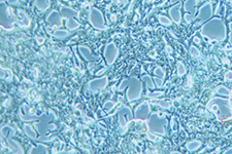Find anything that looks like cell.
<instances>
[{"label": "cell", "instance_id": "18", "mask_svg": "<svg viewBox=\"0 0 232 154\" xmlns=\"http://www.w3.org/2000/svg\"><path fill=\"white\" fill-rule=\"evenodd\" d=\"M66 26L69 30H74V29H76V28L80 27V23H78V21H75L73 18H70V19H67Z\"/></svg>", "mask_w": 232, "mask_h": 154}, {"label": "cell", "instance_id": "39", "mask_svg": "<svg viewBox=\"0 0 232 154\" xmlns=\"http://www.w3.org/2000/svg\"><path fill=\"white\" fill-rule=\"evenodd\" d=\"M230 31H231V33H230V43L232 44V23H230Z\"/></svg>", "mask_w": 232, "mask_h": 154}, {"label": "cell", "instance_id": "22", "mask_svg": "<svg viewBox=\"0 0 232 154\" xmlns=\"http://www.w3.org/2000/svg\"><path fill=\"white\" fill-rule=\"evenodd\" d=\"M200 146H201V143L198 142V141H192V142L187 144V148H188L189 150H191V151L197 150Z\"/></svg>", "mask_w": 232, "mask_h": 154}, {"label": "cell", "instance_id": "3", "mask_svg": "<svg viewBox=\"0 0 232 154\" xmlns=\"http://www.w3.org/2000/svg\"><path fill=\"white\" fill-rule=\"evenodd\" d=\"M149 128L154 133H165V127L167 125V119L165 117H159L157 114H154L148 120Z\"/></svg>", "mask_w": 232, "mask_h": 154}, {"label": "cell", "instance_id": "34", "mask_svg": "<svg viewBox=\"0 0 232 154\" xmlns=\"http://www.w3.org/2000/svg\"><path fill=\"white\" fill-rule=\"evenodd\" d=\"M148 137H149V139H150V140H152V141H155V142L160 141V138H158L157 136L153 135L152 133H149V134H148Z\"/></svg>", "mask_w": 232, "mask_h": 154}, {"label": "cell", "instance_id": "32", "mask_svg": "<svg viewBox=\"0 0 232 154\" xmlns=\"http://www.w3.org/2000/svg\"><path fill=\"white\" fill-rule=\"evenodd\" d=\"M155 74H156L157 76L160 77V78H163V77H164V72H163V70L161 69V68H159V67H158V68H157L156 70H155Z\"/></svg>", "mask_w": 232, "mask_h": 154}, {"label": "cell", "instance_id": "24", "mask_svg": "<svg viewBox=\"0 0 232 154\" xmlns=\"http://www.w3.org/2000/svg\"><path fill=\"white\" fill-rule=\"evenodd\" d=\"M67 35H68V32H67L66 30H57V31H55V33H54V36L59 39L66 37Z\"/></svg>", "mask_w": 232, "mask_h": 154}, {"label": "cell", "instance_id": "38", "mask_svg": "<svg viewBox=\"0 0 232 154\" xmlns=\"http://www.w3.org/2000/svg\"><path fill=\"white\" fill-rule=\"evenodd\" d=\"M7 2L10 4H16L18 2V0H7Z\"/></svg>", "mask_w": 232, "mask_h": 154}, {"label": "cell", "instance_id": "42", "mask_svg": "<svg viewBox=\"0 0 232 154\" xmlns=\"http://www.w3.org/2000/svg\"><path fill=\"white\" fill-rule=\"evenodd\" d=\"M230 152H232V150H228V151H226V153H230Z\"/></svg>", "mask_w": 232, "mask_h": 154}, {"label": "cell", "instance_id": "6", "mask_svg": "<svg viewBox=\"0 0 232 154\" xmlns=\"http://www.w3.org/2000/svg\"><path fill=\"white\" fill-rule=\"evenodd\" d=\"M13 19L10 16V10L8 9L6 3L4 1L1 2V26L6 30L13 28Z\"/></svg>", "mask_w": 232, "mask_h": 154}, {"label": "cell", "instance_id": "8", "mask_svg": "<svg viewBox=\"0 0 232 154\" xmlns=\"http://www.w3.org/2000/svg\"><path fill=\"white\" fill-rule=\"evenodd\" d=\"M213 16V8H211V3H205L203 6L199 9V22L196 25H201L202 23H204L207 20Z\"/></svg>", "mask_w": 232, "mask_h": 154}, {"label": "cell", "instance_id": "37", "mask_svg": "<svg viewBox=\"0 0 232 154\" xmlns=\"http://www.w3.org/2000/svg\"><path fill=\"white\" fill-rule=\"evenodd\" d=\"M225 78H226L227 80H232V72H231V71H228L227 74H226Z\"/></svg>", "mask_w": 232, "mask_h": 154}, {"label": "cell", "instance_id": "1", "mask_svg": "<svg viewBox=\"0 0 232 154\" xmlns=\"http://www.w3.org/2000/svg\"><path fill=\"white\" fill-rule=\"evenodd\" d=\"M201 34L209 40L223 41L226 37L225 25L221 19H211L202 26Z\"/></svg>", "mask_w": 232, "mask_h": 154}, {"label": "cell", "instance_id": "7", "mask_svg": "<svg viewBox=\"0 0 232 154\" xmlns=\"http://www.w3.org/2000/svg\"><path fill=\"white\" fill-rule=\"evenodd\" d=\"M118 56V48L116 46V44L114 42H110L105 46V49H104V58H105V61L108 65H112V63L116 61Z\"/></svg>", "mask_w": 232, "mask_h": 154}, {"label": "cell", "instance_id": "41", "mask_svg": "<svg viewBox=\"0 0 232 154\" xmlns=\"http://www.w3.org/2000/svg\"><path fill=\"white\" fill-rule=\"evenodd\" d=\"M194 41H195V42H196V43H199V42H200V40H199V39H198L197 37H195V38H194Z\"/></svg>", "mask_w": 232, "mask_h": 154}, {"label": "cell", "instance_id": "23", "mask_svg": "<svg viewBox=\"0 0 232 154\" xmlns=\"http://www.w3.org/2000/svg\"><path fill=\"white\" fill-rule=\"evenodd\" d=\"M18 15L20 16V18L22 19V22H21L22 26H28L30 23V21H29V19L27 18V16L25 15L23 12H21V10H19L18 12Z\"/></svg>", "mask_w": 232, "mask_h": 154}, {"label": "cell", "instance_id": "10", "mask_svg": "<svg viewBox=\"0 0 232 154\" xmlns=\"http://www.w3.org/2000/svg\"><path fill=\"white\" fill-rule=\"evenodd\" d=\"M149 113H150V106L146 104V103H143V104H141L139 107L136 109V111H135V117H136V119L145 120L148 118Z\"/></svg>", "mask_w": 232, "mask_h": 154}, {"label": "cell", "instance_id": "29", "mask_svg": "<svg viewBox=\"0 0 232 154\" xmlns=\"http://www.w3.org/2000/svg\"><path fill=\"white\" fill-rule=\"evenodd\" d=\"M190 54H191L192 57H194V58H199V56H200L199 50H198L195 46L190 47Z\"/></svg>", "mask_w": 232, "mask_h": 154}, {"label": "cell", "instance_id": "35", "mask_svg": "<svg viewBox=\"0 0 232 154\" xmlns=\"http://www.w3.org/2000/svg\"><path fill=\"white\" fill-rule=\"evenodd\" d=\"M184 18H185V20H186V22L187 23H190L191 21H193V16H192L191 15H189V13H186L185 16H184Z\"/></svg>", "mask_w": 232, "mask_h": 154}, {"label": "cell", "instance_id": "15", "mask_svg": "<svg viewBox=\"0 0 232 154\" xmlns=\"http://www.w3.org/2000/svg\"><path fill=\"white\" fill-rule=\"evenodd\" d=\"M60 13L63 18H66V19L73 18V16H76L78 15V13L76 12V10L72 9V8H70V7H67V6H61Z\"/></svg>", "mask_w": 232, "mask_h": 154}, {"label": "cell", "instance_id": "27", "mask_svg": "<svg viewBox=\"0 0 232 154\" xmlns=\"http://www.w3.org/2000/svg\"><path fill=\"white\" fill-rule=\"evenodd\" d=\"M177 73H179L180 76H183V75L186 73V68L182 62L177 63Z\"/></svg>", "mask_w": 232, "mask_h": 154}, {"label": "cell", "instance_id": "4", "mask_svg": "<svg viewBox=\"0 0 232 154\" xmlns=\"http://www.w3.org/2000/svg\"><path fill=\"white\" fill-rule=\"evenodd\" d=\"M13 134H15V130H13L12 127L4 125V127H1V135L5 139V141H6L10 148H12V149L13 150V152H16V153H23V150L21 149L20 145L12 139Z\"/></svg>", "mask_w": 232, "mask_h": 154}, {"label": "cell", "instance_id": "17", "mask_svg": "<svg viewBox=\"0 0 232 154\" xmlns=\"http://www.w3.org/2000/svg\"><path fill=\"white\" fill-rule=\"evenodd\" d=\"M127 110L126 107H123L121 108L120 110L118 111V114H119V123H120V125L122 127H124L126 125V120H125V112Z\"/></svg>", "mask_w": 232, "mask_h": 154}, {"label": "cell", "instance_id": "11", "mask_svg": "<svg viewBox=\"0 0 232 154\" xmlns=\"http://www.w3.org/2000/svg\"><path fill=\"white\" fill-rule=\"evenodd\" d=\"M181 7H182V3L179 2L177 4H175L174 6H172L169 9V15L173 20L174 23L180 24L181 20H182V16H181Z\"/></svg>", "mask_w": 232, "mask_h": 154}, {"label": "cell", "instance_id": "26", "mask_svg": "<svg viewBox=\"0 0 232 154\" xmlns=\"http://www.w3.org/2000/svg\"><path fill=\"white\" fill-rule=\"evenodd\" d=\"M159 22H160V24L164 25V26H170L171 25L170 20L164 16H159Z\"/></svg>", "mask_w": 232, "mask_h": 154}, {"label": "cell", "instance_id": "12", "mask_svg": "<svg viewBox=\"0 0 232 154\" xmlns=\"http://www.w3.org/2000/svg\"><path fill=\"white\" fill-rule=\"evenodd\" d=\"M61 13H59L57 10H53L51 12V13L48 16L47 22L53 26H61Z\"/></svg>", "mask_w": 232, "mask_h": 154}, {"label": "cell", "instance_id": "19", "mask_svg": "<svg viewBox=\"0 0 232 154\" xmlns=\"http://www.w3.org/2000/svg\"><path fill=\"white\" fill-rule=\"evenodd\" d=\"M23 130H24V131H25V134L29 137V138H31L32 140H35L36 139V134H35V131L32 130V127H30L29 124H25L24 125V127H23Z\"/></svg>", "mask_w": 232, "mask_h": 154}, {"label": "cell", "instance_id": "5", "mask_svg": "<svg viewBox=\"0 0 232 154\" xmlns=\"http://www.w3.org/2000/svg\"><path fill=\"white\" fill-rule=\"evenodd\" d=\"M90 22L96 29H105V22H104L103 16L97 8H91L90 10Z\"/></svg>", "mask_w": 232, "mask_h": 154}, {"label": "cell", "instance_id": "25", "mask_svg": "<svg viewBox=\"0 0 232 154\" xmlns=\"http://www.w3.org/2000/svg\"><path fill=\"white\" fill-rule=\"evenodd\" d=\"M141 80L143 81H146V85H148V88H154L155 85L154 83H153V79L151 77H150V75H145V76H143L141 78Z\"/></svg>", "mask_w": 232, "mask_h": 154}, {"label": "cell", "instance_id": "9", "mask_svg": "<svg viewBox=\"0 0 232 154\" xmlns=\"http://www.w3.org/2000/svg\"><path fill=\"white\" fill-rule=\"evenodd\" d=\"M107 84V77L103 76L100 78H97V79H93L88 83V86L91 89L92 91H100V89H103Z\"/></svg>", "mask_w": 232, "mask_h": 154}, {"label": "cell", "instance_id": "2", "mask_svg": "<svg viewBox=\"0 0 232 154\" xmlns=\"http://www.w3.org/2000/svg\"><path fill=\"white\" fill-rule=\"evenodd\" d=\"M128 88L127 91V99L129 101L137 100L141 94V82L137 78L131 77L129 79H124L119 85L118 91H122L123 89Z\"/></svg>", "mask_w": 232, "mask_h": 154}, {"label": "cell", "instance_id": "28", "mask_svg": "<svg viewBox=\"0 0 232 154\" xmlns=\"http://www.w3.org/2000/svg\"><path fill=\"white\" fill-rule=\"evenodd\" d=\"M217 92L220 95H224V96H229V95H230V91H229L226 88H224V86H220V88H218Z\"/></svg>", "mask_w": 232, "mask_h": 154}, {"label": "cell", "instance_id": "30", "mask_svg": "<svg viewBox=\"0 0 232 154\" xmlns=\"http://www.w3.org/2000/svg\"><path fill=\"white\" fill-rule=\"evenodd\" d=\"M157 103H158V105L161 106V107H163V108H169L170 107V105H171L170 101H166V100L159 101V102H157Z\"/></svg>", "mask_w": 232, "mask_h": 154}, {"label": "cell", "instance_id": "40", "mask_svg": "<svg viewBox=\"0 0 232 154\" xmlns=\"http://www.w3.org/2000/svg\"><path fill=\"white\" fill-rule=\"evenodd\" d=\"M181 0H170V3H177V2H180Z\"/></svg>", "mask_w": 232, "mask_h": 154}, {"label": "cell", "instance_id": "36", "mask_svg": "<svg viewBox=\"0 0 232 154\" xmlns=\"http://www.w3.org/2000/svg\"><path fill=\"white\" fill-rule=\"evenodd\" d=\"M162 95H163L162 91H158V92H154V94H149V97L150 98H155V97L162 96Z\"/></svg>", "mask_w": 232, "mask_h": 154}, {"label": "cell", "instance_id": "16", "mask_svg": "<svg viewBox=\"0 0 232 154\" xmlns=\"http://www.w3.org/2000/svg\"><path fill=\"white\" fill-rule=\"evenodd\" d=\"M35 6L39 8L40 10H44L50 6V0H35L34 1Z\"/></svg>", "mask_w": 232, "mask_h": 154}, {"label": "cell", "instance_id": "14", "mask_svg": "<svg viewBox=\"0 0 232 154\" xmlns=\"http://www.w3.org/2000/svg\"><path fill=\"white\" fill-rule=\"evenodd\" d=\"M196 5H197V0H186L185 3H184V8H185L186 12L190 13V15L194 18Z\"/></svg>", "mask_w": 232, "mask_h": 154}, {"label": "cell", "instance_id": "13", "mask_svg": "<svg viewBox=\"0 0 232 154\" xmlns=\"http://www.w3.org/2000/svg\"><path fill=\"white\" fill-rule=\"evenodd\" d=\"M78 50H80L81 55L83 56V57L86 59L87 61L89 62H93V61H97L99 57L98 56H95V55H92V52H90V49L88 48V47L86 46H83L81 45L80 47H78Z\"/></svg>", "mask_w": 232, "mask_h": 154}, {"label": "cell", "instance_id": "20", "mask_svg": "<svg viewBox=\"0 0 232 154\" xmlns=\"http://www.w3.org/2000/svg\"><path fill=\"white\" fill-rule=\"evenodd\" d=\"M47 147L44 146V145L39 144L36 147H32L29 150V153H47Z\"/></svg>", "mask_w": 232, "mask_h": 154}, {"label": "cell", "instance_id": "21", "mask_svg": "<svg viewBox=\"0 0 232 154\" xmlns=\"http://www.w3.org/2000/svg\"><path fill=\"white\" fill-rule=\"evenodd\" d=\"M1 78L6 81H10L12 80V72L7 69L2 68L1 69Z\"/></svg>", "mask_w": 232, "mask_h": 154}, {"label": "cell", "instance_id": "31", "mask_svg": "<svg viewBox=\"0 0 232 154\" xmlns=\"http://www.w3.org/2000/svg\"><path fill=\"white\" fill-rule=\"evenodd\" d=\"M114 106H115V103L108 101V102H106L105 104H104V109H105L106 111H110V110L112 109V107H114Z\"/></svg>", "mask_w": 232, "mask_h": 154}, {"label": "cell", "instance_id": "43", "mask_svg": "<svg viewBox=\"0 0 232 154\" xmlns=\"http://www.w3.org/2000/svg\"><path fill=\"white\" fill-rule=\"evenodd\" d=\"M65 1H67V0H65Z\"/></svg>", "mask_w": 232, "mask_h": 154}, {"label": "cell", "instance_id": "33", "mask_svg": "<svg viewBox=\"0 0 232 154\" xmlns=\"http://www.w3.org/2000/svg\"><path fill=\"white\" fill-rule=\"evenodd\" d=\"M155 82H156V85L158 86V88H161L163 84V78H160V77H156L155 78Z\"/></svg>", "mask_w": 232, "mask_h": 154}]
</instances>
